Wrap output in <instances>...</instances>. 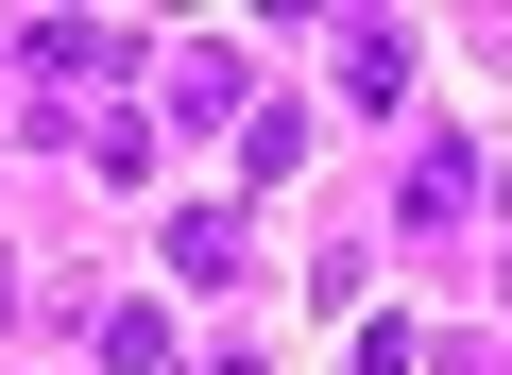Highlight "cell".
<instances>
[{
  "label": "cell",
  "instance_id": "obj_1",
  "mask_svg": "<svg viewBox=\"0 0 512 375\" xmlns=\"http://www.w3.org/2000/svg\"><path fill=\"white\" fill-rule=\"evenodd\" d=\"M35 103H69V137L120 120V103H137V52H120L103 18H35V35H18V120H35Z\"/></svg>",
  "mask_w": 512,
  "mask_h": 375
},
{
  "label": "cell",
  "instance_id": "obj_2",
  "mask_svg": "<svg viewBox=\"0 0 512 375\" xmlns=\"http://www.w3.org/2000/svg\"><path fill=\"white\" fill-rule=\"evenodd\" d=\"M256 103H274V86H256V52H239V35H188V52H171V120H205L222 154H239V120H256Z\"/></svg>",
  "mask_w": 512,
  "mask_h": 375
},
{
  "label": "cell",
  "instance_id": "obj_3",
  "mask_svg": "<svg viewBox=\"0 0 512 375\" xmlns=\"http://www.w3.org/2000/svg\"><path fill=\"white\" fill-rule=\"evenodd\" d=\"M478 205H495V171H478V154H410V188H393V222H410V239H444V222H478Z\"/></svg>",
  "mask_w": 512,
  "mask_h": 375
},
{
  "label": "cell",
  "instance_id": "obj_4",
  "mask_svg": "<svg viewBox=\"0 0 512 375\" xmlns=\"http://www.w3.org/2000/svg\"><path fill=\"white\" fill-rule=\"evenodd\" d=\"M342 103H376V120L410 103V35L393 18H342Z\"/></svg>",
  "mask_w": 512,
  "mask_h": 375
},
{
  "label": "cell",
  "instance_id": "obj_5",
  "mask_svg": "<svg viewBox=\"0 0 512 375\" xmlns=\"http://www.w3.org/2000/svg\"><path fill=\"white\" fill-rule=\"evenodd\" d=\"M86 358H103V375H171V307H137V290L86 307Z\"/></svg>",
  "mask_w": 512,
  "mask_h": 375
},
{
  "label": "cell",
  "instance_id": "obj_6",
  "mask_svg": "<svg viewBox=\"0 0 512 375\" xmlns=\"http://www.w3.org/2000/svg\"><path fill=\"white\" fill-rule=\"evenodd\" d=\"M171 273H188V290H239V222L188 205V222H171Z\"/></svg>",
  "mask_w": 512,
  "mask_h": 375
},
{
  "label": "cell",
  "instance_id": "obj_7",
  "mask_svg": "<svg viewBox=\"0 0 512 375\" xmlns=\"http://www.w3.org/2000/svg\"><path fill=\"white\" fill-rule=\"evenodd\" d=\"M291 154H308V103H256V120H239V171H256V188H274Z\"/></svg>",
  "mask_w": 512,
  "mask_h": 375
},
{
  "label": "cell",
  "instance_id": "obj_8",
  "mask_svg": "<svg viewBox=\"0 0 512 375\" xmlns=\"http://www.w3.org/2000/svg\"><path fill=\"white\" fill-rule=\"evenodd\" d=\"M69 154H86V171H120V188H137V171H154V120H137V103H120V120H86V137H69Z\"/></svg>",
  "mask_w": 512,
  "mask_h": 375
},
{
  "label": "cell",
  "instance_id": "obj_9",
  "mask_svg": "<svg viewBox=\"0 0 512 375\" xmlns=\"http://www.w3.org/2000/svg\"><path fill=\"white\" fill-rule=\"evenodd\" d=\"M0 137H18V86H0Z\"/></svg>",
  "mask_w": 512,
  "mask_h": 375
}]
</instances>
